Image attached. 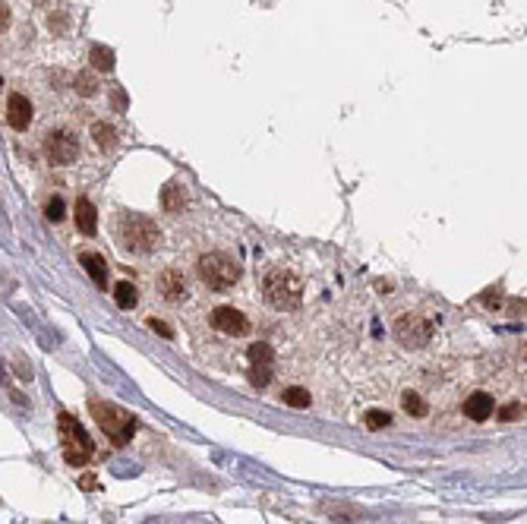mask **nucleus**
<instances>
[{"mask_svg":"<svg viewBox=\"0 0 527 524\" xmlns=\"http://www.w3.org/2000/svg\"><path fill=\"white\" fill-rule=\"evenodd\" d=\"M401 407L410 414V417H426V414H430L426 401L417 395V392H404V395H401Z\"/></svg>","mask_w":527,"mask_h":524,"instance_id":"a211bd4d","label":"nucleus"},{"mask_svg":"<svg viewBox=\"0 0 527 524\" xmlns=\"http://www.w3.org/2000/svg\"><path fill=\"white\" fill-rule=\"evenodd\" d=\"M89 60H92V67L101 70V73H111V70H114V51H111V48H104V45L92 48Z\"/></svg>","mask_w":527,"mask_h":524,"instance_id":"f3484780","label":"nucleus"},{"mask_svg":"<svg viewBox=\"0 0 527 524\" xmlns=\"http://www.w3.org/2000/svg\"><path fill=\"white\" fill-rule=\"evenodd\" d=\"M493 411H496V405H493V395H486V392H474V395L464 401V414H468L470 420H486L493 417Z\"/></svg>","mask_w":527,"mask_h":524,"instance_id":"9b49d317","label":"nucleus"},{"mask_svg":"<svg viewBox=\"0 0 527 524\" xmlns=\"http://www.w3.org/2000/svg\"><path fill=\"white\" fill-rule=\"evenodd\" d=\"M120 247L126 253H152L161 247V231L146 215H123L120 218Z\"/></svg>","mask_w":527,"mask_h":524,"instance_id":"f03ea898","label":"nucleus"},{"mask_svg":"<svg viewBox=\"0 0 527 524\" xmlns=\"http://www.w3.org/2000/svg\"><path fill=\"white\" fill-rule=\"evenodd\" d=\"M92 139H95V145L101 152H111L114 145H117V130H114L111 123L98 120V123H92Z\"/></svg>","mask_w":527,"mask_h":524,"instance_id":"4468645a","label":"nucleus"},{"mask_svg":"<svg viewBox=\"0 0 527 524\" xmlns=\"http://www.w3.org/2000/svg\"><path fill=\"white\" fill-rule=\"evenodd\" d=\"M0 10H3V13H0V23H3V32H7V26H10V7H7V3H3V7H0Z\"/></svg>","mask_w":527,"mask_h":524,"instance_id":"c85d7f7f","label":"nucleus"},{"mask_svg":"<svg viewBox=\"0 0 527 524\" xmlns=\"http://www.w3.org/2000/svg\"><path fill=\"white\" fill-rule=\"evenodd\" d=\"M45 155L57 168L73 165L76 158H79V143H76V136L70 130H51L45 136Z\"/></svg>","mask_w":527,"mask_h":524,"instance_id":"0eeeda50","label":"nucleus"},{"mask_svg":"<svg viewBox=\"0 0 527 524\" xmlns=\"http://www.w3.org/2000/svg\"><path fill=\"white\" fill-rule=\"evenodd\" d=\"M262 294H266V300L275 310H294L300 303V297H304V281L290 269L275 265L262 278Z\"/></svg>","mask_w":527,"mask_h":524,"instance_id":"f257e3e1","label":"nucleus"},{"mask_svg":"<svg viewBox=\"0 0 527 524\" xmlns=\"http://www.w3.org/2000/svg\"><path fill=\"white\" fill-rule=\"evenodd\" d=\"M79 262H82V269L89 272L92 281L108 291V262H104L98 253H79Z\"/></svg>","mask_w":527,"mask_h":524,"instance_id":"ddd939ff","label":"nucleus"},{"mask_svg":"<svg viewBox=\"0 0 527 524\" xmlns=\"http://www.w3.org/2000/svg\"><path fill=\"white\" fill-rule=\"evenodd\" d=\"M76 228H79L86 237H92V234L98 231V212H95V205H92L86 196H79V199H76Z\"/></svg>","mask_w":527,"mask_h":524,"instance_id":"f8f14e48","label":"nucleus"},{"mask_svg":"<svg viewBox=\"0 0 527 524\" xmlns=\"http://www.w3.org/2000/svg\"><path fill=\"white\" fill-rule=\"evenodd\" d=\"M111 291H114V303H117L120 310H133L136 303H139V291H136L130 281H120V285H114Z\"/></svg>","mask_w":527,"mask_h":524,"instance_id":"2eb2a0df","label":"nucleus"},{"mask_svg":"<svg viewBox=\"0 0 527 524\" xmlns=\"http://www.w3.org/2000/svg\"><path fill=\"white\" fill-rule=\"evenodd\" d=\"M45 215L51 218V221H63V215H67V209H63V199L60 196H51L45 205Z\"/></svg>","mask_w":527,"mask_h":524,"instance_id":"b1692460","label":"nucleus"},{"mask_svg":"<svg viewBox=\"0 0 527 524\" xmlns=\"http://www.w3.org/2000/svg\"><path fill=\"white\" fill-rule=\"evenodd\" d=\"M57 427L60 433H63V461L73 467H82V465H89V458H92V439L89 433L82 430V423L76 417H70V414H60L57 417Z\"/></svg>","mask_w":527,"mask_h":524,"instance_id":"39448f33","label":"nucleus"},{"mask_svg":"<svg viewBox=\"0 0 527 524\" xmlns=\"http://www.w3.org/2000/svg\"><path fill=\"white\" fill-rule=\"evenodd\" d=\"M76 92H79L82 98H95V95H98L95 76H89V73H79V76H76Z\"/></svg>","mask_w":527,"mask_h":524,"instance_id":"4be33fe9","label":"nucleus"},{"mask_svg":"<svg viewBox=\"0 0 527 524\" xmlns=\"http://www.w3.org/2000/svg\"><path fill=\"white\" fill-rule=\"evenodd\" d=\"M250 367H272V347L266 341L250 345Z\"/></svg>","mask_w":527,"mask_h":524,"instance_id":"6ab92c4d","label":"nucleus"},{"mask_svg":"<svg viewBox=\"0 0 527 524\" xmlns=\"http://www.w3.org/2000/svg\"><path fill=\"white\" fill-rule=\"evenodd\" d=\"M518 414H521V407L512 401V405H505L502 411H499V420H515V417H518Z\"/></svg>","mask_w":527,"mask_h":524,"instance_id":"393cba45","label":"nucleus"},{"mask_svg":"<svg viewBox=\"0 0 527 524\" xmlns=\"http://www.w3.org/2000/svg\"><path fill=\"white\" fill-rule=\"evenodd\" d=\"M212 325H215L218 332H224V335H243L246 332V316L240 313L237 307H218L215 313H212Z\"/></svg>","mask_w":527,"mask_h":524,"instance_id":"6e6552de","label":"nucleus"},{"mask_svg":"<svg viewBox=\"0 0 527 524\" xmlns=\"http://www.w3.org/2000/svg\"><path fill=\"white\" fill-rule=\"evenodd\" d=\"M89 407H92V414H95V423L111 436L114 445H126V442L133 439V433H136L133 414H126L123 407H117V405H108V401H98V398H92Z\"/></svg>","mask_w":527,"mask_h":524,"instance_id":"7ed1b4c3","label":"nucleus"},{"mask_svg":"<svg viewBox=\"0 0 527 524\" xmlns=\"http://www.w3.org/2000/svg\"><path fill=\"white\" fill-rule=\"evenodd\" d=\"M79 487H82V490H98L95 474H82V477H79Z\"/></svg>","mask_w":527,"mask_h":524,"instance_id":"bb28decb","label":"nucleus"},{"mask_svg":"<svg viewBox=\"0 0 527 524\" xmlns=\"http://www.w3.org/2000/svg\"><path fill=\"white\" fill-rule=\"evenodd\" d=\"M149 329H152V332H158V335H164V338H171V335H174V332L168 329L164 322H158V319H149Z\"/></svg>","mask_w":527,"mask_h":524,"instance_id":"a878e982","label":"nucleus"},{"mask_svg":"<svg viewBox=\"0 0 527 524\" xmlns=\"http://www.w3.org/2000/svg\"><path fill=\"white\" fill-rule=\"evenodd\" d=\"M395 338H398L404 347H424L432 338V322L424 319V316H417V313H404V316H398V322H395Z\"/></svg>","mask_w":527,"mask_h":524,"instance_id":"423d86ee","label":"nucleus"},{"mask_svg":"<svg viewBox=\"0 0 527 524\" xmlns=\"http://www.w3.org/2000/svg\"><path fill=\"white\" fill-rule=\"evenodd\" d=\"M284 405H290V407H310V392H306L304 385H290V389H284Z\"/></svg>","mask_w":527,"mask_h":524,"instance_id":"aec40b11","label":"nucleus"},{"mask_svg":"<svg viewBox=\"0 0 527 524\" xmlns=\"http://www.w3.org/2000/svg\"><path fill=\"white\" fill-rule=\"evenodd\" d=\"M158 291L171 300V303H180V300H186V278L180 275L177 269L161 272V275H158Z\"/></svg>","mask_w":527,"mask_h":524,"instance_id":"9d476101","label":"nucleus"},{"mask_svg":"<svg viewBox=\"0 0 527 524\" xmlns=\"http://www.w3.org/2000/svg\"><path fill=\"white\" fill-rule=\"evenodd\" d=\"M114 105H117V111H123V108H126V92L123 89L114 92Z\"/></svg>","mask_w":527,"mask_h":524,"instance_id":"cd10ccee","label":"nucleus"},{"mask_svg":"<svg viewBox=\"0 0 527 524\" xmlns=\"http://www.w3.org/2000/svg\"><path fill=\"white\" fill-rule=\"evenodd\" d=\"M48 26H51V32L63 35V32L70 29V16H67V10H57V13H51V16H48Z\"/></svg>","mask_w":527,"mask_h":524,"instance_id":"5701e85b","label":"nucleus"},{"mask_svg":"<svg viewBox=\"0 0 527 524\" xmlns=\"http://www.w3.org/2000/svg\"><path fill=\"white\" fill-rule=\"evenodd\" d=\"M7 123L13 130H26L32 123V101L26 95H19V92H13L7 98Z\"/></svg>","mask_w":527,"mask_h":524,"instance_id":"1a4fd4ad","label":"nucleus"},{"mask_svg":"<svg viewBox=\"0 0 527 524\" xmlns=\"http://www.w3.org/2000/svg\"><path fill=\"white\" fill-rule=\"evenodd\" d=\"M364 423L370 430H382V427H388L392 423V414L388 411H379V407H372V411H366L364 414Z\"/></svg>","mask_w":527,"mask_h":524,"instance_id":"412c9836","label":"nucleus"},{"mask_svg":"<svg viewBox=\"0 0 527 524\" xmlns=\"http://www.w3.org/2000/svg\"><path fill=\"white\" fill-rule=\"evenodd\" d=\"M183 203H186V193H183V187H180V183H168V187L161 190L164 212H180V209H183Z\"/></svg>","mask_w":527,"mask_h":524,"instance_id":"dca6fc26","label":"nucleus"},{"mask_svg":"<svg viewBox=\"0 0 527 524\" xmlns=\"http://www.w3.org/2000/svg\"><path fill=\"white\" fill-rule=\"evenodd\" d=\"M196 269H199V278L212 288V291H228V288L237 285V278H240V262L234 259V256H228V253L199 256Z\"/></svg>","mask_w":527,"mask_h":524,"instance_id":"20e7f679","label":"nucleus"}]
</instances>
